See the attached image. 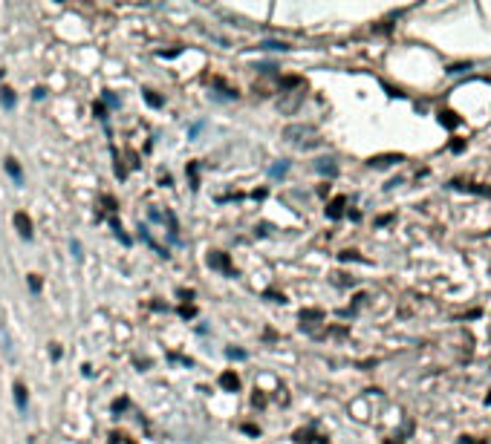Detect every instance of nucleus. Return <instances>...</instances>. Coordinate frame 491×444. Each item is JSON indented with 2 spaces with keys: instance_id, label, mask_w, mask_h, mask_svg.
Returning a JSON list of instances; mask_svg holds the SVG:
<instances>
[{
  "instance_id": "obj_1",
  "label": "nucleus",
  "mask_w": 491,
  "mask_h": 444,
  "mask_svg": "<svg viewBox=\"0 0 491 444\" xmlns=\"http://www.w3.org/2000/svg\"><path fill=\"white\" fill-rule=\"evenodd\" d=\"M12 222H15L17 234H20V237H23V240H32V219H29V216L23 214V211H17V214H15V219H12Z\"/></svg>"
},
{
  "instance_id": "obj_2",
  "label": "nucleus",
  "mask_w": 491,
  "mask_h": 444,
  "mask_svg": "<svg viewBox=\"0 0 491 444\" xmlns=\"http://www.w3.org/2000/svg\"><path fill=\"white\" fill-rule=\"evenodd\" d=\"M208 265H211V268H220V271H225V274H234V268H231L228 257H225L222 251H214V254L208 257Z\"/></svg>"
},
{
  "instance_id": "obj_3",
  "label": "nucleus",
  "mask_w": 491,
  "mask_h": 444,
  "mask_svg": "<svg viewBox=\"0 0 491 444\" xmlns=\"http://www.w3.org/2000/svg\"><path fill=\"white\" fill-rule=\"evenodd\" d=\"M26 404H29V393H26L23 381H15V407L20 412H26Z\"/></svg>"
},
{
  "instance_id": "obj_4",
  "label": "nucleus",
  "mask_w": 491,
  "mask_h": 444,
  "mask_svg": "<svg viewBox=\"0 0 491 444\" xmlns=\"http://www.w3.org/2000/svg\"><path fill=\"white\" fill-rule=\"evenodd\" d=\"M0 104H3L6 110H15L17 96H15V90H12V87H3V90H0Z\"/></svg>"
},
{
  "instance_id": "obj_5",
  "label": "nucleus",
  "mask_w": 491,
  "mask_h": 444,
  "mask_svg": "<svg viewBox=\"0 0 491 444\" xmlns=\"http://www.w3.org/2000/svg\"><path fill=\"white\" fill-rule=\"evenodd\" d=\"M6 173H9L17 185H23V170H20V165H17V159H6Z\"/></svg>"
},
{
  "instance_id": "obj_6",
  "label": "nucleus",
  "mask_w": 491,
  "mask_h": 444,
  "mask_svg": "<svg viewBox=\"0 0 491 444\" xmlns=\"http://www.w3.org/2000/svg\"><path fill=\"white\" fill-rule=\"evenodd\" d=\"M220 387H222V390H231V393H234V390L240 387L237 375H234V372H225V375L220 378Z\"/></svg>"
},
{
  "instance_id": "obj_7",
  "label": "nucleus",
  "mask_w": 491,
  "mask_h": 444,
  "mask_svg": "<svg viewBox=\"0 0 491 444\" xmlns=\"http://www.w3.org/2000/svg\"><path fill=\"white\" fill-rule=\"evenodd\" d=\"M286 170H289V165H286V162H280V165H274V167H272L269 173H272V176H283Z\"/></svg>"
},
{
  "instance_id": "obj_8",
  "label": "nucleus",
  "mask_w": 491,
  "mask_h": 444,
  "mask_svg": "<svg viewBox=\"0 0 491 444\" xmlns=\"http://www.w3.org/2000/svg\"><path fill=\"white\" fill-rule=\"evenodd\" d=\"M29 289H32L35 295L41 292V277H38V274H29Z\"/></svg>"
},
{
  "instance_id": "obj_9",
  "label": "nucleus",
  "mask_w": 491,
  "mask_h": 444,
  "mask_svg": "<svg viewBox=\"0 0 491 444\" xmlns=\"http://www.w3.org/2000/svg\"><path fill=\"white\" fill-rule=\"evenodd\" d=\"M203 130V121H197V124H191V130H188V139H197V133Z\"/></svg>"
},
{
  "instance_id": "obj_10",
  "label": "nucleus",
  "mask_w": 491,
  "mask_h": 444,
  "mask_svg": "<svg viewBox=\"0 0 491 444\" xmlns=\"http://www.w3.org/2000/svg\"><path fill=\"white\" fill-rule=\"evenodd\" d=\"M263 49H286V44H274V41H266Z\"/></svg>"
},
{
  "instance_id": "obj_11",
  "label": "nucleus",
  "mask_w": 491,
  "mask_h": 444,
  "mask_svg": "<svg viewBox=\"0 0 491 444\" xmlns=\"http://www.w3.org/2000/svg\"><path fill=\"white\" fill-rule=\"evenodd\" d=\"M69 248H72V254L81 260V243H78V240H72V243H69Z\"/></svg>"
},
{
  "instance_id": "obj_12",
  "label": "nucleus",
  "mask_w": 491,
  "mask_h": 444,
  "mask_svg": "<svg viewBox=\"0 0 491 444\" xmlns=\"http://www.w3.org/2000/svg\"><path fill=\"white\" fill-rule=\"evenodd\" d=\"M228 358H246V352H240V349H228Z\"/></svg>"
}]
</instances>
